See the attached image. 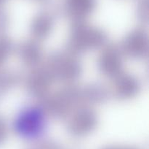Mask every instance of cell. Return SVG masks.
Returning <instances> with one entry per match:
<instances>
[{
	"label": "cell",
	"mask_w": 149,
	"mask_h": 149,
	"mask_svg": "<svg viewBox=\"0 0 149 149\" xmlns=\"http://www.w3.org/2000/svg\"><path fill=\"white\" fill-rule=\"evenodd\" d=\"M124 56L131 59L141 60L148 54V34L143 29H135L128 33L119 45Z\"/></svg>",
	"instance_id": "6"
},
{
	"label": "cell",
	"mask_w": 149,
	"mask_h": 149,
	"mask_svg": "<svg viewBox=\"0 0 149 149\" xmlns=\"http://www.w3.org/2000/svg\"><path fill=\"white\" fill-rule=\"evenodd\" d=\"M15 51L22 64L31 69L39 66L43 60V50L40 42L32 38L20 42L15 47Z\"/></svg>",
	"instance_id": "11"
},
{
	"label": "cell",
	"mask_w": 149,
	"mask_h": 149,
	"mask_svg": "<svg viewBox=\"0 0 149 149\" xmlns=\"http://www.w3.org/2000/svg\"><path fill=\"white\" fill-rule=\"evenodd\" d=\"M10 18L7 12L0 7V35H4L8 29Z\"/></svg>",
	"instance_id": "18"
},
{
	"label": "cell",
	"mask_w": 149,
	"mask_h": 149,
	"mask_svg": "<svg viewBox=\"0 0 149 149\" xmlns=\"http://www.w3.org/2000/svg\"><path fill=\"white\" fill-rule=\"evenodd\" d=\"M55 18L49 12H41L34 16L30 24L32 39L39 42L47 39L53 29Z\"/></svg>",
	"instance_id": "12"
},
{
	"label": "cell",
	"mask_w": 149,
	"mask_h": 149,
	"mask_svg": "<svg viewBox=\"0 0 149 149\" xmlns=\"http://www.w3.org/2000/svg\"><path fill=\"white\" fill-rule=\"evenodd\" d=\"M96 7V0H63V11L72 23L87 21Z\"/></svg>",
	"instance_id": "10"
},
{
	"label": "cell",
	"mask_w": 149,
	"mask_h": 149,
	"mask_svg": "<svg viewBox=\"0 0 149 149\" xmlns=\"http://www.w3.org/2000/svg\"><path fill=\"white\" fill-rule=\"evenodd\" d=\"M101 149H139L134 146L128 145H109L103 147Z\"/></svg>",
	"instance_id": "20"
},
{
	"label": "cell",
	"mask_w": 149,
	"mask_h": 149,
	"mask_svg": "<svg viewBox=\"0 0 149 149\" xmlns=\"http://www.w3.org/2000/svg\"><path fill=\"white\" fill-rule=\"evenodd\" d=\"M20 81L18 74L12 70L0 68V101Z\"/></svg>",
	"instance_id": "14"
},
{
	"label": "cell",
	"mask_w": 149,
	"mask_h": 149,
	"mask_svg": "<svg viewBox=\"0 0 149 149\" xmlns=\"http://www.w3.org/2000/svg\"><path fill=\"white\" fill-rule=\"evenodd\" d=\"M68 133L82 137L93 132L98 124V117L92 107L81 105L74 110L65 119Z\"/></svg>",
	"instance_id": "5"
},
{
	"label": "cell",
	"mask_w": 149,
	"mask_h": 149,
	"mask_svg": "<svg viewBox=\"0 0 149 149\" xmlns=\"http://www.w3.org/2000/svg\"><path fill=\"white\" fill-rule=\"evenodd\" d=\"M83 105L90 106L104 103L110 97L108 88L99 83H91L81 87Z\"/></svg>",
	"instance_id": "13"
},
{
	"label": "cell",
	"mask_w": 149,
	"mask_h": 149,
	"mask_svg": "<svg viewBox=\"0 0 149 149\" xmlns=\"http://www.w3.org/2000/svg\"><path fill=\"white\" fill-rule=\"evenodd\" d=\"M97 58V68L106 77L112 79L123 72L124 55L119 46L106 44Z\"/></svg>",
	"instance_id": "7"
},
{
	"label": "cell",
	"mask_w": 149,
	"mask_h": 149,
	"mask_svg": "<svg viewBox=\"0 0 149 149\" xmlns=\"http://www.w3.org/2000/svg\"><path fill=\"white\" fill-rule=\"evenodd\" d=\"M5 1H6V0H0V7H1V6L2 5V4L5 2Z\"/></svg>",
	"instance_id": "21"
},
{
	"label": "cell",
	"mask_w": 149,
	"mask_h": 149,
	"mask_svg": "<svg viewBox=\"0 0 149 149\" xmlns=\"http://www.w3.org/2000/svg\"><path fill=\"white\" fill-rule=\"evenodd\" d=\"M53 83V80L44 65L32 68L24 79L26 91L39 100L45 98L49 93Z\"/></svg>",
	"instance_id": "8"
},
{
	"label": "cell",
	"mask_w": 149,
	"mask_h": 149,
	"mask_svg": "<svg viewBox=\"0 0 149 149\" xmlns=\"http://www.w3.org/2000/svg\"><path fill=\"white\" fill-rule=\"evenodd\" d=\"M68 39L67 50L78 56L101 49L108 44V35L104 30L87 21L72 23Z\"/></svg>",
	"instance_id": "2"
},
{
	"label": "cell",
	"mask_w": 149,
	"mask_h": 149,
	"mask_svg": "<svg viewBox=\"0 0 149 149\" xmlns=\"http://www.w3.org/2000/svg\"><path fill=\"white\" fill-rule=\"evenodd\" d=\"M26 149H63L57 142L48 139H38Z\"/></svg>",
	"instance_id": "16"
},
{
	"label": "cell",
	"mask_w": 149,
	"mask_h": 149,
	"mask_svg": "<svg viewBox=\"0 0 149 149\" xmlns=\"http://www.w3.org/2000/svg\"><path fill=\"white\" fill-rule=\"evenodd\" d=\"M136 16L141 23H148V0H140L136 8Z\"/></svg>",
	"instance_id": "17"
},
{
	"label": "cell",
	"mask_w": 149,
	"mask_h": 149,
	"mask_svg": "<svg viewBox=\"0 0 149 149\" xmlns=\"http://www.w3.org/2000/svg\"><path fill=\"white\" fill-rule=\"evenodd\" d=\"M109 88L110 96L119 101H126L135 98L141 91V83L135 76L122 72L111 79Z\"/></svg>",
	"instance_id": "9"
},
{
	"label": "cell",
	"mask_w": 149,
	"mask_h": 149,
	"mask_svg": "<svg viewBox=\"0 0 149 149\" xmlns=\"http://www.w3.org/2000/svg\"><path fill=\"white\" fill-rule=\"evenodd\" d=\"M47 117L40 105L26 107L15 118L13 129L22 138L38 140L46 129Z\"/></svg>",
	"instance_id": "4"
},
{
	"label": "cell",
	"mask_w": 149,
	"mask_h": 149,
	"mask_svg": "<svg viewBox=\"0 0 149 149\" xmlns=\"http://www.w3.org/2000/svg\"><path fill=\"white\" fill-rule=\"evenodd\" d=\"M44 67L54 82L72 84L82 73V66L77 55L69 51H56L51 54Z\"/></svg>",
	"instance_id": "3"
},
{
	"label": "cell",
	"mask_w": 149,
	"mask_h": 149,
	"mask_svg": "<svg viewBox=\"0 0 149 149\" xmlns=\"http://www.w3.org/2000/svg\"><path fill=\"white\" fill-rule=\"evenodd\" d=\"M47 116L55 119H66L79 107L83 105L81 86L67 84L54 93H49L39 100Z\"/></svg>",
	"instance_id": "1"
},
{
	"label": "cell",
	"mask_w": 149,
	"mask_h": 149,
	"mask_svg": "<svg viewBox=\"0 0 149 149\" xmlns=\"http://www.w3.org/2000/svg\"><path fill=\"white\" fill-rule=\"evenodd\" d=\"M9 133L8 124L2 115H0V145L7 140Z\"/></svg>",
	"instance_id": "19"
},
{
	"label": "cell",
	"mask_w": 149,
	"mask_h": 149,
	"mask_svg": "<svg viewBox=\"0 0 149 149\" xmlns=\"http://www.w3.org/2000/svg\"><path fill=\"white\" fill-rule=\"evenodd\" d=\"M14 44L13 41L5 34L0 35V68L10 58L15 51Z\"/></svg>",
	"instance_id": "15"
}]
</instances>
